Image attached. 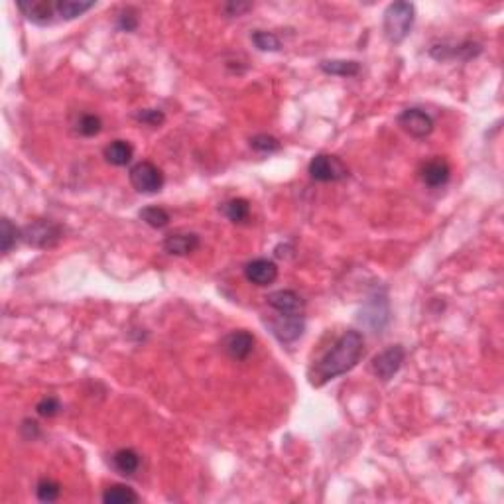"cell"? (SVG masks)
Returning a JSON list of instances; mask_svg holds the SVG:
<instances>
[{"label":"cell","instance_id":"16","mask_svg":"<svg viewBox=\"0 0 504 504\" xmlns=\"http://www.w3.org/2000/svg\"><path fill=\"white\" fill-rule=\"evenodd\" d=\"M319 67L327 75L355 77L361 73V63L352 59H325L319 63Z\"/></svg>","mask_w":504,"mask_h":504},{"label":"cell","instance_id":"11","mask_svg":"<svg viewBox=\"0 0 504 504\" xmlns=\"http://www.w3.org/2000/svg\"><path fill=\"white\" fill-rule=\"evenodd\" d=\"M199 245V237L195 233H185V231L170 233L164 238V250L171 257H188L191 252H195Z\"/></svg>","mask_w":504,"mask_h":504},{"label":"cell","instance_id":"12","mask_svg":"<svg viewBox=\"0 0 504 504\" xmlns=\"http://www.w3.org/2000/svg\"><path fill=\"white\" fill-rule=\"evenodd\" d=\"M245 276L250 284L254 285H270L276 282L278 266L276 262L268 260V258H257L250 260L245 266Z\"/></svg>","mask_w":504,"mask_h":504},{"label":"cell","instance_id":"28","mask_svg":"<svg viewBox=\"0 0 504 504\" xmlns=\"http://www.w3.org/2000/svg\"><path fill=\"white\" fill-rule=\"evenodd\" d=\"M134 118L138 123L148 124V126H162L166 123V114L160 109H142V111L134 114Z\"/></svg>","mask_w":504,"mask_h":504},{"label":"cell","instance_id":"2","mask_svg":"<svg viewBox=\"0 0 504 504\" xmlns=\"http://www.w3.org/2000/svg\"><path fill=\"white\" fill-rule=\"evenodd\" d=\"M416 20V6L412 2H392L384 10V22L382 30L391 44H402L408 38L412 26Z\"/></svg>","mask_w":504,"mask_h":504},{"label":"cell","instance_id":"26","mask_svg":"<svg viewBox=\"0 0 504 504\" xmlns=\"http://www.w3.org/2000/svg\"><path fill=\"white\" fill-rule=\"evenodd\" d=\"M101 128H103V121H101L97 114H83V116L79 118V123H77L79 134H83L87 138L97 136V134L101 133Z\"/></svg>","mask_w":504,"mask_h":504},{"label":"cell","instance_id":"4","mask_svg":"<svg viewBox=\"0 0 504 504\" xmlns=\"http://www.w3.org/2000/svg\"><path fill=\"white\" fill-rule=\"evenodd\" d=\"M130 183L140 193H158L164 188V173L156 164L138 162L130 168Z\"/></svg>","mask_w":504,"mask_h":504},{"label":"cell","instance_id":"24","mask_svg":"<svg viewBox=\"0 0 504 504\" xmlns=\"http://www.w3.org/2000/svg\"><path fill=\"white\" fill-rule=\"evenodd\" d=\"M252 44L257 46V49L260 51H280L282 49V44L278 39L276 34L272 32H264V30H258L252 34Z\"/></svg>","mask_w":504,"mask_h":504},{"label":"cell","instance_id":"20","mask_svg":"<svg viewBox=\"0 0 504 504\" xmlns=\"http://www.w3.org/2000/svg\"><path fill=\"white\" fill-rule=\"evenodd\" d=\"M138 500H140V496L126 485H113L103 493V503L105 504H134Z\"/></svg>","mask_w":504,"mask_h":504},{"label":"cell","instance_id":"23","mask_svg":"<svg viewBox=\"0 0 504 504\" xmlns=\"http://www.w3.org/2000/svg\"><path fill=\"white\" fill-rule=\"evenodd\" d=\"M18 238H22V231L16 228L10 219L0 221V247H2V252H10L14 245L18 242Z\"/></svg>","mask_w":504,"mask_h":504},{"label":"cell","instance_id":"6","mask_svg":"<svg viewBox=\"0 0 504 504\" xmlns=\"http://www.w3.org/2000/svg\"><path fill=\"white\" fill-rule=\"evenodd\" d=\"M406 359V351L400 345H392L386 351L376 355L371 362V371L376 379L382 382H388L402 369V362Z\"/></svg>","mask_w":504,"mask_h":504},{"label":"cell","instance_id":"8","mask_svg":"<svg viewBox=\"0 0 504 504\" xmlns=\"http://www.w3.org/2000/svg\"><path fill=\"white\" fill-rule=\"evenodd\" d=\"M400 128L412 138H426L434 133V118L422 109H406L398 116Z\"/></svg>","mask_w":504,"mask_h":504},{"label":"cell","instance_id":"30","mask_svg":"<svg viewBox=\"0 0 504 504\" xmlns=\"http://www.w3.org/2000/svg\"><path fill=\"white\" fill-rule=\"evenodd\" d=\"M118 28L123 30V32H134V30L138 28V18H136V12L130 8H126L121 12V16H118Z\"/></svg>","mask_w":504,"mask_h":504},{"label":"cell","instance_id":"27","mask_svg":"<svg viewBox=\"0 0 504 504\" xmlns=\"http://www.w3.org/2000/svg\"><path fill=\"white\" fill-rule=\"evenodd\" d=\"M250 146L260 154H274L280 150V142L278 138L270 136V134H257L250 138Z\"/></svg>","mask_w":504,"mask_h":504},{"label":"cell","instance_id":"14","mask_svg":"<svg viewBox=\"0 0 504 504\" xmlns=\"http://www.w3.org/2000/svg\"><path fill=\"white\" fill-rule=\"evenodd\" d=\"M18 8L24 12V16L38 24V26H49L54 24V14H56V4H51L48 0H20Z\"/></svg>","mask_w":504,"mask_h":504},{"label":"cell","instance_id":"3","mask_svg":"<svg viewBox=\"0 0 504 504\" xmlns=\"http://www.w3.org/2000/svg\"><path fill=\"white\" fill-rule=\"evenodd\" d=\"M63 238V228L54 221L39 219L22 228V240L36 248H54Z\"/></svg>","mask_w":504,"mask_h":504},{"label":"cell","instance_id":"21","mask_svg":"<svg viewBox=\"0 0 504 504\" xmlns=\"http://www.w3.org/2000/svg\"><path fill=\"white\" fill-rule=\"evenodd\" d=\"M223 213L228 221L233 223H245L250 217V203L245 197H237V199L227 201L223 205Z\"/></svg>","mask_w":504,"mask_h":504},{"label":"cell","instance_id":"10","mask_svg":"<svg viewBox=\"0 0 504 504\" xmlns=\"http://www.w3.org/2000/svg\"><path fill=\"white\" fill-rule=\"evenodd\" d=\"M268 305L272 309H276L278 314L288 315H302L304 314L305 302L302 295L294 292V290H278L266 297Z\"/></svg>","mask_w":504,"mask_h":504},{"label":"cell","instance_id":"29","mask_svg":"<svg viewBox=\"0 0 504 504\" xmlns=\"http://www.w3.org/2000/svg\"><path fill=\"white\" fill-rule=\"evenodd\" d=\"M59 410H61V402L54 398V396L39 400L38 406H36V412H38L39 416H44V418H54V416L59 414Z\"/></svg>","mask_w":504,"mask_h":504},{"label":"cell","instance_id":"18","mask_svg":"<svg viewBox=\"0 0 504 504\" xmlns=\"http://www.w3.org/2000/svg\"><path fill=\"white\" fill-rule=\"evenodd\" d=\"M134 156V148L126 140H114L105 148V160L111 166L123 168L126 164H130Z\"/></svg>","mask_w":504,"mask_h":504},{"label":"cell","instance_id":"25","mask_svg":"<svg viewBox=\"0 0 504 504\" xmlns=\"http://www.w3.org/2000/svg\"><path fill=\"white\" fill-rule=\"evenodd\" d=\"M61 495V485L51 479H42L36 486V496L42 503H56Z\"/></svg>","mask_w":504,"mask_h":504},{"label":"cell","instance_id":"31","mask_svg":"<svg viewBox=\"0 0 504 504\" xmlns=\"http://www.w3.org/2000/svg\"><path fill=\"white\" fill-rule=\"evenodd\" d=\"M252 8V4L250 2H227L225 4V14L227 16H242L245 12H248V10Z\"/></svg>","mask_w":504,"mask_h":504},{"label":"cell","instance_id":"19","mask_svg":"<svg viewBox=\"0 0 504 504\" xmlns=\"http://www.w3.org/2000/svg\"><path fill=\"white\" fill-rule=\"evenodd\" d=\"M113 465L121 475H134L140 467V455L134 449H118L113 455Z\"/></svg>","mask_w":504,"mask_h":504},{"label":"cell","instance_id":"15","mask_svg":"<svg viewBox=\"0 0 504 504\" xmlns=\"http://www.w3.org/2000/svg\"><path fill=\"white\" fill-rule=\"evenodd\" d=\"M449 178H451V168L441 158H436V160L428 162L424 166V170H422V180L429 188H441V185L448 183Z\"/></svg>","mask_w":504,"mask_h":504},{"label":"cell","instance_id":"7","mask_svg":"<svg viewBox=\"0 0 504 504\" xmlns=\"http://www.w3.org/2000/svg\"><path fill=\"white\" fill-rule=\"evenodd\" d=\"M268 329L276 337L280 343H294L297 341L305 329V321L302 315H288L278 314L276 317L268 319Z\"/></svg>","mask_w":504,"mask_h":504},{"label":"cell","instance_id":"5","mask_svg":"<svg viewBox=\"0 0 504 504\" xmlns=\"http://www.w3.org/2000/svg\"><path fill=\"white\" fill-rule=\"evenodd\" d=\"M309 176L315 181H339L345 180L349 176L347 166L337 158V156H329V154H317L314 160L309 162Z\"/></svg>","mask_w":504,"mask_h":504},{"label":"cell","instance_id":"1","mask_svg":"<svg viewBox=\"0 0 504 504\" xmlns=\"http://www.w3.org/2000/svg\"><path fill=\"white\" fill-rule=\"evenodd\" d=\"M362 352H364V337L361 331L351 329L343 333L333 347L312 367V371L307 374L312 386H324L325 382L333 381L355 369L357 362L361 361Z\"/></svg>","mask_w":504,"mask_h":504},{"label":"cell","instance_id":"13","mask_svg":"<svg viewBox=\"0 0 504 504\" xmlns=\"http://www.w3.org/2000/svg\"><path fill=\"white\" fill-rule=\"evenodd\" d=\"M223 349L227 352L231 359L235 361H245L248 359V355L254 349V335L248 333V331H233L223 339Z\"/></svg>","mask_w":504,"mask_h":504},{"label":"cell","instance_id":"17","mask_svg":"<svg viewBox=\"0 0 504 504\" xmlns=\"http://www.w3.org/2000/svg\"><path fill=\"white\" fill-rule=\"evenodd\" d=\"M54 4H56V14L61 20H75L95 6V2L91 0H57Z\"/></svg>","mask_w":504,"mask_h":504},{"label":"cell","instance_id":"22","mask_svg":"<svg viewBox=\"0 0 504 504\" xmlns=\"http://www.w3.org/2000/svg\"><path fill=\"white\" fill-rule=\"evenodd\" d=\"M138 217L152 228H164L170 225V213L162 207H144Z\"/></svg>","mask_w":504,"mask_h":504},{"label":"cell","instance_id":"9","mask_svg":"<svg viewBox=\"0 0 504 504\" xmlns=\"http://www.w3.org/2000/svg\"><path fill=\"white\" fill-rule=\"evenodd\" d=\"M483 51V46L479 42H459V44H453V46H448V44H439V46H434L429 48V56L438 61H449V59H461V61H469L473 59L479 54Z\"/></svg>","mask_w":504,"mask_h":504}]
</instances>
